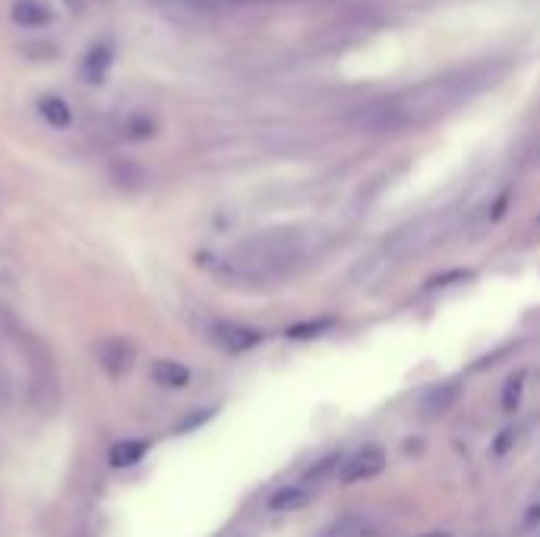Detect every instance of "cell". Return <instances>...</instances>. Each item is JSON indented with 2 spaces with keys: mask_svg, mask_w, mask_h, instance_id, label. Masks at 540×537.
Segmentation results:
<instances>
[{
  "mask_svg": "<svg viewBox=\"0 0 540 537\" xmlns=\"http://www.w3.org/2000/svg\"><path fill=\"white\" fill-rule=\"evenodd\" d=\"M10 16H13V23L23 29H45L54 23V10L48 0H16Z\"/></svg>",
  "mask_w": 540,
  "mask_h": 537,
  "instance_id": "10",
  "label": "cell"
},
{
  "mask_svg": "<svg viewBox=\"0 0 540 537\" xmlns=\"http://www.w3.org/2000/svg\"><path fill=\"white\" fill-rule=\"evenodd\" d=\"M345 455L342 452H329V455H323V459H319L307 474H304V484H319V481H326V477H338V471L345 468Z\"/></svg>",
  "mask_w": 540,
  "mask_h": 537,
  "instance_id": "14",
  "label": "cell"
},
{
  "mask_svg": "<svg viewBox=\"0 0 540 537\" xmlns=\"http://www.w3.org/2000/svg\"><path fill=\"white\" fill-rule=\"evenodd\" d=\"M518 443V430L515 427H506L503 433L493 440V455H509V449Z\"/></svg>",
  "mask_w": 540,
  "mask_h": 537,
  "instance_id": "19",
  "label": "cell"
},
{
  "mask_svg": "<svg viewBox=\"0 0 540 537\" xmlns=\"http://www.w3.org/2000/svg\"><path fill=\"white\" fill-rule=\"evenodd\" d=\"M313 496H316V490L304 481L285 484L269 496V512H300L313 503Z\"/></svg>",
  "mask_w": 540,
  "mask_h": 537,
  "instance_id": "8",
  "label": "cell"
},
{
  "mask_svg": "<svg viewBox=\"0 0 540 537\" xmlns=\"http://www.w3.org/2000/svg\"><path fill=\"white\" fill-rule=\"evenodd\" d=\"M143 455H146V443L127 440V443H117L108 459H111L114 468H130V465H136L139 459H143Z\"/></svg>",
  "mask_w": 540,
  "mask_h": 537,
  "instance_id": "15",
  "label": "cell"
},
{
  "mask_svg": "<svg viewBox=\"0 0 540 537\" xmlns=\"http://www.w3.org/2000/svg\"><path fill=\"white\" fill-rule=\"evenodd\" d=\"M522 392H525V373L509 376V383L503 389V411H515L518 402H522Z\"/></svg>",
  "mask_w": 540,
  "mask_h": 537,
  "instance_id": "17",
  "label": "cell"
},
{
  "mask_svg": "<svg viewBox=\"0 0 540 537\" xmlns=\"http://www.w3.org/2000/svg\"><path fill=\"white\" fill-rule=\"evenodd\" d=\"M0 332L10 338L19 354H23L29 402L38 411H57L60 408V370H57L51 345L42 342V338H38L32 329H26L4 307H0Z\"/></svg>",
  "mask_w": 540,
  "mask_h": 537,
  "instance_id": "2",
  "label": "cell"
},
{
  "mask_svg": "<svg viewBox=\"0 0 540 537\" xmlns=\"http://www.w3.org/2000/svg\"><path fill=\"white\" fill-rule=\"evenodd\" d=\"M540 522V506H531V512L525 515V525L531 528V525H537Z\"/></svg>",
  "mask_w": 540,
  "mask_h": 537,
  "instance_id": "22",
  "label": "cell"
},
{
  "mask_svg": "<svg viewBox=\"0 0 540 537\" xmlns=\"http://www.w3.org/2000/svg\"><path fill=\"white\" fill-rule=\"evenodd\" d=\"M111 64H114V45L111 42H95L86 51L83 64H79V76H83V83L98 86V83H105V76L111 73Z\"/></svg>",
  "mask_w": 540,
  "mask_h": 537,
  "instance_id": "6",
  "label": "cell"
},
{
  "mask_svg": "<svg viewBox=\"0 0 540 537\" xmlns=\"http://www.w3.org/2000/svg\"><path fill=\"white\" fill-rule=\"evenodd\" d=\"M64 4H67V7H70L73 13H86V10L92 7L89 0H64Z\"/></svg>",
  "mask_w": 540,
  "mask_h": 537,
  "instance_id": "21",
  "label": "cell"
},
{
  "mask_svg": "<svg viewBox=\"0 0 540 537\" xmlns=\"http://www.w3.org/2000/svg\"><path fill=\"white\" fill-rule=\"evenodd\" d=\"M158 133V121L152 114H127L124 124H120V139L127 143H146Z\"/></svg>",
  "mask_w": 540,
  "mask_h": 537,
  "instance_id": "13",
  "label": "cell"
},
{
  "mask_svg": "<svg viewBox=\"0 0 540 537\" xmlns=\"http://www.w3.org/2000/svg\"><path fill=\"white\" fill-rule=\"evenodd\" d=\"M332 323H313V326H294V329H288V335L291 338H313V335H319L323 329H329Z\"/></svg>",
  "mask_w": 540,
  "mask_h": 537,
  "instance_id": "20",
  "label": "cell"
},
{
  "mask_svg": "<svg viewBox=\"0 0 540 537\" xmlns=\"http://www.w3.org/2000/svg\"><path fill=\"white\" fill-rule=\"evenodd\" d=\"M152 380L162 389H187L193 383V373L187 364L171 361V357H162V361L152 364Z\"/></svg>",
  "mask_w": 540,
  "mask_h": 537,
  "instance_id": "12",
  "label": "cell"
},
{
  "mask_svg": "<svg viewBox=\"0 0 540 537\" xmlns=\"http://www.w3.org/2000/svg\"><path fill=\"white\" fill-rule=\"evenodd\" d=\"M38 117L54 127V130H70L73 121H76V114H73V105L67 102V98H60V95H42L38 98Z\"/></svg>",
  "mask_w": 540,
  "mask_h": 537,
  "instance_id": "11",
  "label": "cell"
},
{
  "mask_svg": "<svg viewBox=\"0 0 540 537\" xmlns=\"http://www.w3.org/2000/svg\"><path fill=\"white\" fill-rule=\"evenodd\" d=\"M499 67H462L446 76H436L430 83L408 89L402 95L379 98L357 114V127L364 133H395L405 127H417L455 111L468 98L493 86Z\"/></svg>",
  "mask_w": 540,
  "mask_h": 537,
  "instance_id": "1",
  "label": "cell"
},
{
  "mask_svg": "<svg viewBox=\"0 0 540 537\" xmlns=\"http://www.w3.org/2000/svg\"><path fill=\"white\" fill-rule=\"evenodd\" d=\"M23 54L32 57V61H48V57L60 54V48L54 42H48V38H29V42L23 45Z\"/></svg>",
  "mask_w": 540,
  "mask_h": 537,
  "instance_id": "16",
  "label": "cell"
},
{
  "mask_svg": "<svg viewBox=\"0 0 540 537\" xmlns=\"http://www.w3.org/2000/svg\"><path fill=\"white\" fill-rule=\"evenodd\" d=\"M108 177L114 181V187L127 190V193H139V190L149 187V171H146V165L133 162V158H117V162H111Z\"/></svg>",
  "mask_w": 540,
  "mask_h": 537,
  "instance_id": "9",
  "label": "cell"
},
{
  "mask_svg": "<svg viewBox=\"0 0 540 537\" xmlns=\"http://www.w3.org/2000/svg\"><path fill=\"white\" fill-rule=\"evenodd\" d=\"M133 357H136V348L127 338L114 335V338H102V342L95 345V361L108 376H124L133 367Z\"/></svg>",
  "mask_w": 540,
  "mask_h": 537,
  "instance_id": "4",
  "label": "cell"
},
{
  "mask_svg": "<svg viewBox=\"0 0 540 537\" xmlns=\"http://www.w3.org/2000/svg\"><path fill=\"white\" fill-rule=\"evenodd\" d=\"M360 531H364V519L360 515H345L342 522L326 531V537H357Z\"/></svg>",
  "mask_w": 540,
  "mask_h": 537,
  "instance_id": "18",
  "label": "cell"
},
{
  "mask_svg": "<svg viewBox=\"0 0 540 537\" xmlns=\"http://www.w3.org/2000/svg\"><path fill=\"white\" fill-rule=\"evenodd\" d=\"M212 342L228 354H247L263 342V332L240 323H218L212 326Z\"/></svg>",
  "mask_w": 540,
  "mask_h": 537,
  "instance_id": "5",
  "label": "cell"
},
{
  "mask_svg": "<svg viewBox=\"0 0 540 537\" xmlns=\"http://www.w3.org/2000/svg\"><path fill=\"white\" fill-rule=\"evenodd\" d=\"M420 537H452L449 531H427V534H420Z\"/></svg>",
  "mask_w": 540,
  "mask_h": 537,
  "instance_id": "23",
  "label": "cell"
},
{
  "mask_svg": "<svg viewBox=\"0 0 540 537\" xmlns=\"http://www.w3.org/2000/svg\"><path fill=\"white\" fill-rule=\"evenodd\" d=\"M462 392H465L462 383H455V380L433 386L424 395V399H420V414H424V417H443V414H449L458 405V399H462Z\"/></svg>",
  "mask_w": 540,
  "mask_h": 537,
  "instance_id": "7",
  "label": "cell"
},
{
  "mask_svg": "<svg viewBox=\"0 0 540 537\" xmlns=\"http://www.w3.org/2000/svg\"><path fill=\"white\" fill-rule=\"evenodd\" d=\"M89 4H92V7H95V4H98V7H105V4H114V0H89Z\"/></svg>",
  "mask_w": 540,
  "mask_h": 537,
  "instance_id": "24",
  "label": "cell"
},
{
  "mask_svg": "<svg viewBox=\"0 0 540 537\" xmlns=\"http://www.w3.org/2000/svg\"><path fill=\"white\" fill-rule=\"evenodd\" d=\"M389 462V455L383 446H367L360 449L357 455H351V459L345 462L342 468V484H360V481H373L376 474H383Z\"/></svg>",
  "mask_w": 540,
  "mask_h": 537,
  "instance_id": "3",
  "label": "cell"
}]
</instances>
